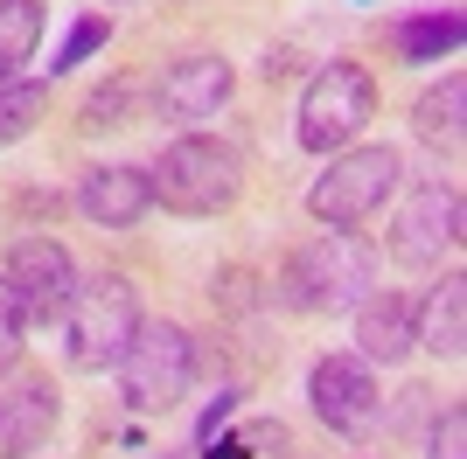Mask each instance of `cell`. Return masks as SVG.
Segmentation results:
<instances>
[{
	"label": "cell",
	"instance_id": "8fae6325",
	"mask_svg": "<svg viewBox=\"0 0 467 459\" xmlns=\"http://www.w3.org/2000/svg\"><path fill=\"white\" fill-rule=\"evenodd\" d=\"M78 209L98 230H133L154 209V181H147V168H91L78 181Z\"/></svg>",
	"mask_w": 467,
	"mask_h": 459
},
{
	"label": "cell",
	"instance_id": "4316f807",
	"mask_svg": "<svg viewBox=\"0 0 467 459\" xmlns=\"http://www.w3.org/2000/svg\"><path fill=\"white\" fill-rule=\"evenodd\" d=\"M0 459H7V453H0Z\"/></svg>",
	"mask_w": 467,
	"mask_h": 459
},
{
	"label": "cell",
	"instance_id": "6da1fadb",
	"mask_svg": "<svg viewBox=\"0 0 467 459\" xmlns=\"http://www.w3.org/2000/svg\"><path fill=\"white\" fill-rule=\"evenodd\" d=\"M377 292V244L356 230H321L279 271V300L293 313H356Z\"/></svg>",
	"mask_w": 467,
	"mask_h": 459
},
{
	"label": "cell",
	"instance_id": "7a4b0ae2",
	"mask_svg": "<svg viewBox=\"0 0 467 459\" xmlns=\"http://www.w3.org/2000/svg\"><path fill=\"white\" fill-rule=\"evenodd\" d=\"M147 321L140 313V292L126 271H98V279H78L70 306H63V348H70V369H112L133 342V327Z\"/></svg>",
	"mask_w": 467,
	"mask_h": 459
},
{
	"label": "cell",
	"instance_id": "ba28073f",
	"mask_svg": "<svg viewBox=\"0 0 467 459\" xmlns=\"http://www.w3.org/2000/svg\"><path fill=\"white\" fill-rule=\"evenodd\" d=\"M307 403H314V418L328 432H342V439H370L377 418H384V390H377L363 355H321L307 376Z\"/></svg>",
	"mask_w": 467,
	"mask_h": 459
},
{
	"label": "cell",
	"instance_id": "7c38bea8",
	"mask_svg": "<svg viewBox=\"0 0 467 459\" xmlns=\"http://www.w3.org/2000/svg\"><path fill=\"white\" fill-rule=\"evenodd\" d=\"M356 348H363V362H405L411 348H419V313H411L405 292H370V300L356 306Z\"/></svg>",
	"mask_w": 467,
	"mask_h": 459
},
{
	"label": "cell",
	"instance_id": "52a82bcc",
	"mask_svg": "<svg viewBox=\"0 0 467 459\" xmlns=\"http://www.w3.org/2000/svg\"><path fill=\"white\" fill-rule=\"evenodd\" d=\"M461 230H467L461 189H453V181H419V189L398 202V216H390V258L426 271V265H440L447 250H461Z\"/></svg>",
	"mask_w": 467,
	"mask_h": 459
},
{
	"label": "cell",
	"instance_id": "603a6c76",
	"mask_svg": "<svg viewBox=\"0 0 467 459\" xmlns=\"http://www.w3.org/2000/svg\"><path fill=\"white\" fill-rule=\"evenodd\" d=\"M21 327H28L21 321V300H15V286H7V271H0V369L21 355Z\"/></svg>",
	"mask_w": 467,
	"mask_h": 459
},
{
	"label": "cell",
	"instance_id": "d6986e66",
	"mask_svg": "<svg viewBox=\"0 0 467 459\" xmlns=\"http://www.w3.org/2000/svg\"><path fill=\"white\" fill-rule=\"evenodd\" d=\"M105 42H112V15H84L78 28L63 36V49H57V63H49V70H78V63H84V56H98Z\"/></svg>",
	"mask_w": 467,
	"mask_h": 459
},
{
	"label": "cell",
	"instance_id": "d4e9b609",
	"mask_svg": "<svg viewBox=\"0 0 467 459\" xmlns=\"http://www.w3.org/2000/svg\"><path fill=\"white\" fill-rule=\"evenodd\" d=\"M112 7H133V0H112Z\"/></svg>",
	"mask_w": 467,
	"mask_h": 459
},
{
	"label": "cell",
	"instance_id": "8992f818",
	"mask_svg": "<svg viewBox=\"0 0 467 459\" xmlns=\"http://www.w3.org/2000/svg\"><path fill=\"white\" fill-rule=\"evenodd\" d=\"M377 118V76L363 63H321L300 91V126L293 139L307 153H342Z\"/></svg>",
	"mask_w": 467,
	"mask_h": 459
},
{
	"label": "cell",
	"instance_id": "7402d4cb",
	"mask_svg": "<svg viewBox=\"0 0 467 459\" xmlns=\"http://www.w3.org/2000/svg\"><path fill=\"white\" fill-rule=\"evenodd\" d=\"M105 126H126V84H105L84 97V133H105Z\"/></svg>",
	"mask_w": 467,
	"mask_h": 459
},
{
	"label": "cell",
	"instance_id": "484cf974",
	"mask_svg": "<svg viewBox=\"0 0 467 459\" xmlns=\"http://www.w3.org/2000/svg\"><path fill=\"white\" fill-rule=\"evenodd\" d=\"M0 7H7V0H0Z\"/></svg>",
	"mask_w": 467,
	"mask_h": 459
},
{
	"label": "cell",
	"instance_id": "3957f363",
	"mask_svg": "<svg viewBox=\"0 0 467 459\" xmlns=\"http://www.w3.org/2000/svg\"><path fill=\"white\" fill-rule=\"evenodd\" d=\"M147 181H154V202L175 216H223L237 202V189H244V160H237V147H223V139H175V147L161 153V168H147Z\"/></svg>",
	"mask_w": 467,
	"mask_h": 459
},
{
	"label": "cell",
	"instance_id": "ac0fdd59",
	"mask_svg": "<svg viewBox=\"0 0 467 459\" xmlns=\"http://www.w3.org/2000/svg\"><path fill=\"white\" fill-rule=\"evenodd\" d=\"M42 112H49V84H36V76H15V84H0V147L28 139Z\"/></svg>",
	"mask_w": 467,
	"mask_h": 459
},
{
	"label": "cell",
	"instance_id": "5bb4252c",
	"mask_svg": "<svg viewBox=\"0 0 467 459\" xmlns=\"http://www.w3.org/2000/svg\"><path fill=\"white\" fill-rule=\"evenodd\" d=\"M49 432H57V390L49 382H21L15 397H0V453L7 459H28Z\"/></svg>",
	"mask_w": 467,
	"mask_h": 459
},
{
	"label": "cell",
	"instance_id": "5b68a950",
	"mask_svg": "<svg viewBox=\"0 0 467 459\" xmlns=\"http://www.w3.org/2000/svg\"><path fill=\"white\" fill-rule=\"evenodd\" d=\"M112 376L133 411H175L195 376V334L182 321H140L126 355L112 362Z\"/></svg>",
	"mask_w": 467,
	"mask_h": 459
},
{
	"label": "cell",
	"instance_id": "44dd1931",
	"mask_svg": "<svg viewBox=\"0 0 467 459\" xmlns=\"http://www.w3.org/2000/svg\"><path fill=\"white\" fill-rule=\"evenodd\" d=\"M426 459H467V411L461 403L440 411V424H432V439H426Z\"/></svg>",
	"mask_w": 467,
	"mask_h": 459
},
{
	"label": "cell",
	"instance_id": "ffe728a7",
	"mask_svg": "<svg viewBox=\"0 0 467 459\" xmlns=\"http://www.w3.org/2000/svg\"><path fill=\"white\" fill-rule=\"evenodd\" d=\"M265 445H286V424H279V418H252L244 432L216 439V445H210V459H252V453H265Z\"/></svg>",
	"mask_w": 467,
	"mask_h": 459
},
{
	"label": "cell",
	"instance_id": "2e32d148",
	"mask_svg": "<svg viewBox=\"0 0 467 459\" xmlns=\"http://www.w3.org/2000/svg\"><path fill=\"white\" fill-rule=\"evenodd\" d=\"M461 36H467V21L453 15V7H440V15H411L405 28H398V56H405V63H440V56L461 49Z\"/></svg>",
	"mask_w": 467,
	"mask_h": 459
},
{
	"label": "cell",
	"instance_id": "9c48e42d",
	"mask_svg": "<svg viewBox=\"0 0 467 459\" xmlns=\"http://www.w3.org/2000/svg\"><path fill=\"white\" fill-rule=\"evenodd\" d=\"M0 271H7V286H15L21 321L28 327L63 321V306H70V292H78V258H70L57 237H21Z\"/></svg>",
	"mask_w": 467,
	"mask_h": 459
},
{
	"label": "cell",
	"instance_id": "30bf717a",
	"mask_svg": "<svg viewBox=\"0 0 467 459\" xmlns=\"http://www.w3.org/2000/svg\"><path fill=\"white\" fill-rule=\"evenodd\" d=\"M231 84H237V76H231L223 56H182V63H168L154 105L168 118H216L223 105H231Z\"/></svg>",
	"mask_w": 467,
	"mask_h": 459
},
{
	"label": "cell",
	"instance_id": "9a60e30c",
	"mask_svg": "<svg viewBox=\"0 0 467 459\" xmlns=\"http://www.w3.org/2000/svg\"><path fill=\"white\" fill-rule=\"evenodd\" d=\"M419 348H432L440 362H453L467 348V279L461 271H447V279L432 286L426 313H419Z\"/></svg>",
	"mask_w": 467,
	"mask_h": 459
},
{
	"label": "cell",
	"instance_id": "277c9868",
	"mask_svg": "<svg viewBox=\"0 0 467 459\" xmlns=\"http://www.w3.org/2000/svg\"><path fill=\"white\" fill-rule=\"evenodd\" d=\"M398 181H405L398 147H349V153H335L328 174L307 189V216L321 230H363L398 195Z\"/></svg>",
	"mask_w": 467,
	"mask_h": 459
},
{
	"label": "cell",
	"instance_id": "4fadbf2b",
	"mask_svg": "<svg viewBox=\"0 0 467 459\" xmlns=\"http://www.w3.org/2000/svg\"><path fill=\"white\" fill-rule=\"evenodd\" d=\"M461 112H467V76L447 70L432 91H419V105H411V133L426 139V147H440L447 160H461V147H467Z\"/></svg>",
	"mask_w": 467,
	"mask_h": 459
},
{
	"label": "cell",
	"instance_id": "cb8c5ba5",
	"mask_svg": "<svg viewBox=\"0 0 467 459\" xmlns=\"http://www.w3.org/2000/svg\"><path fill=\"white\" fill-rule=\"evenodd\" d=\"M231 411H237V390H216V403L202 411V424H195V445H202V453L223 439V418H231Z\"/></svg>",
	"mask_w": 467,
	"mask_h": 459
},
{
	"label": "cell",
	"instance_id": "e0dca14e",
	"mask_svg": "<svg viewBox=\"0 0 467 459\" xmlns=\"http://www.w3.org/2000/svg\"><path fill=\"white\" fill-rule=\"evenodd\" d=\"M42 42V7L36 0H7L0 7V84H15V70L36 56Z\"/></svg>",
	"mask_w": 467,
	"mask_h": 459
}]
</instances>
